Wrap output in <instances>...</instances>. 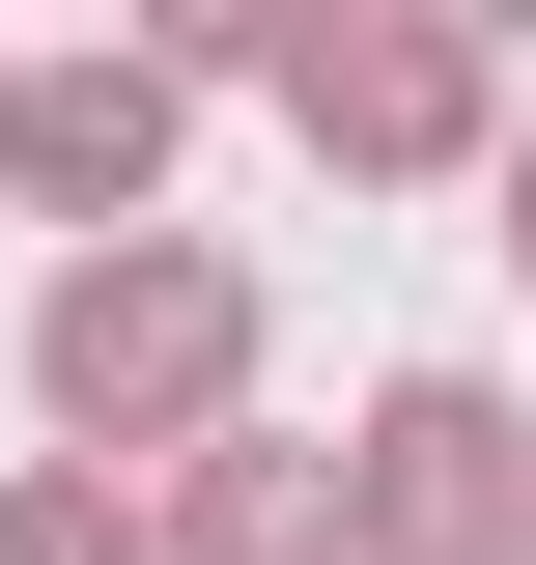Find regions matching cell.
<instances>
[{
    "mask_svg": "<svg viewBox=\"0 0 536 565\" xmlns=\"http://www.w3.org/2000/svg\"><path fill=\"white\" fill-rule=\"evenodd\" d=\"M29 424H57L85 481H114V452H226V424H255V282H226L199 226L57 255L29 282Z\"/></svg>",
    "mask_w": 536,
    "mask_h": 565,
    "instance_id": "obj_1",
    "label": "cell"
},
{
    "mask_svg": "<svg viewBox=\"0 0 536 565\" xmlns=\"http://www.w3.org/2000/svg\"><path fill=\"white\" fill-rule=\"evenodd\" d=\"M282 141H311V170H367V199H396V170H480V141H508V57H480L452 0L282 29Z\"/></svg>",
    "mask_w": 536,
    "mask_h": 565,
    "instance_id": "obj_2",
    "label": "cell"
},
{
    "mask_svg": "<svg viewBox=\"0 0 536 565\" xmlns=\"http://www.w3.org/2000/svg\"><path fill=\"white\" fill-rule=\"evenodd\" d=\"M170 141H199V57H170V29H141V57H0V199L85 226V255L170 226Z\"/></svg>",
    "mask_w": 536,
    "mask_h": 565,
    "instance_id": "obj_3",
    "label": "cell"
},
{
    "mask_svg": "<svg viewBox=\"0 0 536 565\" xmlns=\"http://www.w3.org/2000/svg\"><path fill=\"white\" fill-rule=\"evenodd\" d=\"M339 509H367V565H536V424L480 367H396L339 424Z\"/></svg>",
    "mask_w": 536,
    "mask_h": 565,
    "instance_id": "obj_4",
    "label": "cell"
},
{
    "mask_svg": "<svg viewBox=\"0 0 536 565\" xmlns=\"http://www.w3.org/2000/svg\"><path fill=\"white\" fill-rule=\"evenodd\" d=\"M170 565H367V509H339V452H282V424H226V452H170Z\"/></svg>",
    "mask_w": 536,
    "mask_h": 565,
    "instance_id": "obj_5",
    "label": "cell"
},
{
    "mask_svg": "<svg viewBox=\"0 0 536 565\" xmlns=\"http://www.w3.org/2000/svg\"><path fill=\"white\" fill-rule=\"evenodd\" d=\"M0 565H170V509L85 481V452H0Z\"/></svg>",
    "mask_w": 536,
    "mask_h": 565,
    "instance_id": "obj_6",
    "label": "cell"
},
{
    "mask_svg": "<svg viewBox=\"0 0 536 565\" xmlns=\"http://www.w3.org/2000/svg\"><path fill=\"white\" fill-rule=\"evenodd\" d=\"M508 282H536V141H508Z\"/></svg>",
    "mask_w": 536,
    "mask_h": 565,
    "instance_id": "obj_7",
    "label": "cell"
}]
</instances>
